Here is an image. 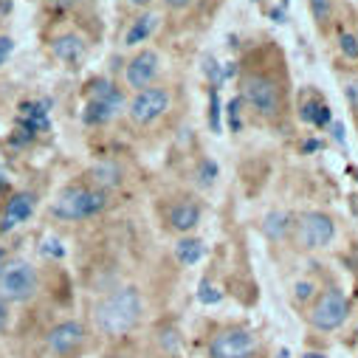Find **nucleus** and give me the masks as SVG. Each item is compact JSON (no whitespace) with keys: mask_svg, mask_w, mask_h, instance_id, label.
<instances>
[{"mask_svg":"<svg viewBox=\"0 0 358 358\" xmlns=\"http://www.w3.org/2000/svg\"><path fill=\"white\" fill-rule=\"evenodd\" d=\"M347 313H350V302H347L344 291L330 288V291H324V294L316 299V305H313V310H310V324H313L316 330L330 333V330H338V327L344 324Z\"/></svg>","mask_w":358,"mask_h":358,"instance_id":"6","label":"nucleus"},{"mask_svg":"<svg viewBox=\"0 0 358 358\" xmlns=\"http://www.w3.org/2000/svg\"><path fill=\"white\" fill-rule=\"evenodd\" d=\"M108 206V195L102 189H87V187H68L57 195L51 215L59 220H85L94 217Z\"/></svg>","mask_w":358,"mask_h":358,"instance_id":"2","label":"nucleus"},{"mask_svg":"<svg viewBox=\"0 0 358 358\" xmlns=\"http://www.w3.org/2000/svg\"><path fill=\"white\" fill-rule=\"evenodd\" d=\"M37 271L23 259L3 262L0 268V299L3 302H29L37 294Z\"/></svg>","mask_w":358,"mask_h":358,"instance_id":"3","label":"nucleus"},{"mask_svg":"<svg viewBox=\"0 0 358 358\" xmlns=\"http://www.w3.org/2000/svg\"><path fill=\"white\" fill-rule=\"evenodd\" d=\"M305 358H327V355H322V352H308Z\"/></svg>","mask_w":358,"mask_h":358,"instance_id":"40","label":"nucleus"},{"mask_svg":"<svg viewBox=\"0 0 358 358\" xmlns=\"http://www.w3.org/2000/svg\"><path fill=\"white\" fill-rule=\"evenodd\" d=\"M51 51H54L57 59L73 65V62H79V59L85 57V43H82L79 34H62V37H57V40L51 43Z\"/></svg>","mask_w":358,"mask_h":358,"instance_id":"14","label":"nucleus"},{"mask_svg":"<svg viewBox=\"0 0 358 358\" xmlns=\"http://www.w3.org/2000/svg\"><path fill=\"white\" fill-rule=\"evenodd\" d=\"M206 73L212 76V82H215V87H217V85L223 82V71H217V62H215V59H209V62H206Z\"/></svg>","mask_w":358,"mask_h":358,"instance_id":"29","label":"nucleus"},{"mask_svg":"<svg viewBox=\"0 0 358 358\" xmlns=\"http://www.w3.org/2000/svg\"><path fill=\"white\" fill-rule=\"evenodd\" d=\"M203 254H206V248L195 237H184L181 243L175 245V257H178V262H181V265H195V262L203 259Z\"/></svg>","mask_w":358,"mask_h":358,"instance_id":"17","label":"nucleus"},{"mask_svg":"<svg viewBox=\"0 0 358 358\" xmlns=\"http://www.w3.org/2000/svg\"><path fill=\"white\" fill-rule=\"evenodd\" d=\"M3 262H6V248H0V268H3Z\"/></svg>","mask_w":358,"mask_h":358,"instance_id":"39","label":"nucleus"},{"mask_svg":"<svg viewBox=\"0 0 358 358\" xmlns=\"http://www.w3.org/2000/svg\"><path fill=\"white\" fill-rule=\"evenodd\" d=\"M299 119H302V122H310V124H316V127H327V124L333 122V113H330V108L322 105V102H308V105H302Z\"/></svg>","mask_w":358,"mask_h":358,"instance_id":"19","label":"nucleus"},{"mask_svg":"<svg viewBox=\"0 0 358 358\" xmlns=\"http://www.w3.org/2000/svg\"><path fill=\"white\" fill-rule=\"evenodd\" d=\"M344 133H347V130H344V124H341V122H333V138H336L338 144L344 141Z\"/></svg>","mask_w":358,"mask_h":358,"instance_id":"32","label":"nucleus"},{"mask_svg":"<svg viewBox=\"0 0 358 358\" xmlns=\"http://www.w3.org/2000/svg\"><path fill=\"white\" fill-rule=\"evenodd\" d=\"M347 99H350L352 110H358V79H355V82H350V87H347Z\"/></svg>","mask_w":358,"mask_h":358,"instance_id":"31","label":"nucleus"},{"mask_svg":"<svg viewBox=\"0 0 358 358\" xmlns=\"http://www.w3.org/2000/svg\"><path fill=\"white\" fill-rule=\"evenodd\" d=\"M333 237H336V223L322 212H308L296 223V243L308 251L330 245Z\"/></svg>","mask_w":358,"mask_h":358,"instance_id":"7","label":"nucleus"},{"mask_svg":"<svg viewBox=\"0 0 358 358\" xmlns=\"http://www.w3.org/2000/svg\"><path fill=\"white\" fill-rule=\"evenodd\" d=\"M48 102H23L20 105V122H17V127H23V130H29L31 136H37V133H45L48 130Z\"/></svg>","mask_w":358,"mask_h":358,"instance_id":"13","label":"nucleus"},{"mask_svg":"<svg viewBox=\"0 0 358 358\" xmlns=\"http://www.w3.org/2000/svg\"><path fill=\"white\" fill-rule=\"evenodd\" d=\"M59 3H62V6H68V3H71V0H59Z\"/></svg>","mask_w":358,"mask_h":358,"instance_id":"41","label":"nucleus"},{"mask_svg":"<svg viewBox=\"0 0 358 358\" xmlns=\"http://www.w3.org/2000/svg\"><path fill=\"white\" fill-rule=\"evenodd\" d=\"M141 310H144L141 294L136 288H122V291H113L110 296H105L94 308V322H96L99 333H105V336H124L138 324Z\"/></svg>","mask_w":358,"mask_h":358,"instance_id":"1","label":"nucleus"},{"mask_svg":"<svg viewBox=\"0 0 358 358\" xmlns=\"http://www.w3.org/2000/svg\"><path fill=\"white\" fill-rule=\"evenodd\" d=\"M87 105H85V113H82V122L85 124H105L116 116V110L122 108V94L119 87L108 79H94L91 87H87Z\"/></svg>","mask_w":358,"mask_h":358,"instance_id":"4","label":"nucleus"},{"mask_svg":"<svg viewBox=\"0 0 358 358\" xmlns=\"http://www.w3.org/2000/svg\"><path fill=\"white\" fill-rule=\"evenodd\" d=\"M271 20H277V23H285V12H282V9H271Z\"/></svg>","mask_w":358,"mask_h":358,"instance_id":"36","label":"nucleus"},{"mask_svg":"<svg viewBox=\"0 0 358 358\" xmlns=\"http://www.w3.org/2000/svg\"><path fill=\"white\" fill-rule=\"evenodd\" d=\"M158 76V54L155 51H141L130 59L127 65V85L136 87V91H144V87Z\"/></svg>","mask_w":358,"mask_h":358,"instance_id":"12","label":"nucleus"},{"mask_svg":"<svg viewBox=\"0 0 358 358\" xmlns=\"http://www.w3.org/2000/svg\"><path fill=\"white\" fill-rule=\"evenodd\" d=\"M288 3H291V0H282V6H288Z\"/></svg>","mask_w":358,"mask_h":358,"instance_id":"42","label":"nucleus"},{"mask_svg":"<svg viewBox=\"0 0 358 358\" xmlns=\"http://www.w3.org/2000/svg\"><path fill=\"white\" fill-rule=\"evenodd\" d=\"M198 299H201L203 305H217V302L223 299V294H220L217 288H212L209 282H201V291H198Z\"/></svg>","mask_w":358,"mask_h":358,"instance_id":"22","label":"nucleus"},{"mask_svg":"<svg viewBox=\"0 0 358 358\" xmlns=\"http://www.w3.org/2000/svg\"><path fill=\"white\" fill-rule=\"evenodd\" d=\"M130 3H133V6H147L150 0H130Z\"/></svg>","mask_w":358,"mask_h":358,"instance_id":"38","label":"nucleus"},{"mask_svg":"<svg viewBox=\"0 0 358 358\" xmlns=\"http://www.w3.org/2000/svg\"><path fill=\"white\" fill-rule=\"evenodd\" d=\"M294 294H296V299H308V296L313 294V285H310V282H296Z\"/></svg>","mask_w":358,"mask_h":358,"instance_id":"30","label":"nucleus"},{"mask_svg":"<svg viewBox=\"0 0 358 358\" xmlns=\"http://www.w3.org/2000/svg\"><path fill=\"white\" fill-rule=\"evenodd\" d=\"M215 178H217V164L215 161H203L201 169H198V184L201 187H212Z\"/></svg>","mask_w":358,"mask_h":358,"instance_id":"21","label":"nucleus"},{"mask_svg":"<svg viewBox=\"0 0 358 358\" xmlns=\"http://www.w3.org/2000/svg\"><path fill=\"white\" fill-rule=\"evenodd\" d=\"M341 54L347 59H358V37L355 34H341Z\"/></svg>","mask_w":358,"mask_h":358,"instance_id":"23","label":"nucleus"},{"mask_svg":"<svg viewBox=\"0 0 358 358\" xmlns=\"http://www.w3.org/2000/svg\"><path fill=\"white\" fill-rule=\"evenodd\" d=\"M189 3H192V0H166V6H172V9H184Z\"/></svg>","mask_w":358,"mask_h":358,"instance_id":"34","label":"nucleus"},{"mask_svg":"<svg viewBox=\"0 0 358 358\" xmlns=\"http://www.w3.org/2000/svg\"><path fill=\"white\" fill-rule=\"evenodd\" d=\"M234 71H237V65H234V62H229V65L223 68V79H226V76H234Z\"/></svg>","mask_w":358,"mask_h":358,"instance_id":"37","label":"nucleus"},{"mask_svg":"<svg viewBox=\"0 0 358 358\" xmlns=\"http://www.w3.org/2000/svg\"><path fill=\"white\" fill-rule=\"evenodd\" d=\"M155 26H158V17H155V15H141V17L130 26L124 43H127V45H138V43H144V40L155 31Z\"/></svg>","mask_w":358,"mask_h":358,"instance_id":"18","label":"nucleus"},{"mask_svg":"<svg viewBox=\"0 0 358 358\" xmlns=\"http://www.w3.org/2000/svg\"><path fill=\"white\" fill-rule=\"evenodd\" d=\"M240 105H243V99H231L229 108H226V110H229V124H231L234 133L240 130Z\"/></svg>","mask_w":358,"mask_h":358,"instance_id":"26","label":"nucleus"},{"mask_svg":"<svg viewBox=\"0 0 358 358\" xmlns=\"http://www.w3.org/2000/svg\"><path fill=\"white\" fill-rule=\"evenodd\" d=\"M82 344H85V327L79 322H62V324L51 327V333H48V347L57 355H71Z\"/></svg>","mask_w":358,"mask_h":358,"instance_id":"10","label":"nucleus"},{"mask_svg":"<svg viewBox=\"0 0 358 358\" xmlns=\"http://www.w3.org/2000/svg\"><path fill=\"white\" fill-rule=\"evenodd\" d=\"M94 175H96V181H99L102 187H116V184L122 181V169L113 166V164H102V166H96Z\"/></svg>","mask_w":358,"mask_h":358,"instance_id":"20","label":"nucleus"},{"mask_svg":"<svg viewBox=\"0 0 358 358\" xmlns=\"http://www.w3.org/2000/svg\"><path fill=\"white\" fill-rule=\"evenodd\" d=\"M302 150H305V152H316V150H322V141H305Z\"/></svg>","mask_w":358,"mask_h":358,"instance_id":"35","label":"nucleus"},{"mask_svg":"<svg viewBox=\"0 0 358 358\" xmlns=\"http://www.w3.org/2000/svg\"><path fill=\"white\" fill-rule=\"evenodd\" d=\"M34 195L31 192H17L12 201H6L3 212H0V231H12L15 226L26 223L34 215Z\"/></svg>","mask_w":358,"mask_h":358,"instance_id":"11","label":"nucleus"},{"mask_svg":"<svg viewBox=\"0 0 358 358\" xmlns=\"http://www.w3.org/2000/svg\"><path fill=\"white\" fill-rule=\"evenodd\" d=\"M254 352H257V338L243 327L223 330L209 344L212 358H254Z\"/></svg>","mask_w":358,"mask_h":358,"instance_id":"8","label":"nucleus"},{"mask_svg":"<svg viewBox=\"0 0 358 358\" xmlns=\"http://www.w3.org/2000/svg\"><path fill=\"white\" fill-rule=\"evenodd\" d=\"M169 105V94L164 87H144L138 96L130 102V119L138 124H152Z\"/></svg>","mask_w":358,"mask_h":358,"instance_id":"9","label":"nucleus"},{"mask_svg":"<svg viewBox=\"0 0 358 358\" xmlns=\"http://www.w3.org/2000/svg\"><path fill=\"white\" fill-rule=\"evenodd\" d=\"M291 217L285 212H268L265 220H262V231L268 240H282L288 231H291Z\"/></svg>","mask_w":358,"mask_h":358,"instance_id":"16","label":"nucleus"},{"mask_svg":"<svg viewBox=\"0 0 358 358\" xmlns=\"http://www.w3.org/2000/svg\"><path fill=\"white\" fill-rule=\"evenodd\" d=\"M209 122L212 130L220 133V96H217V87H212V108H209Z\"/></svg>","mask_w":358,"mask_h":358,"instance_id":"24","label":"nucleus"},{"mask_svg":"<svg viewBox=\"0 0 358 358\" xmlns=\"http://www.w3.org/2000/svg\"><path fill=\"white\" fill-rule=\"evenodd\" d=\"M243 102H248L262 116H277L280 113V87L271 76L248 73L243 79Z\"/></svg>","mask_w":358,"mask_h":358,"instance_id":"5","label":"nucleus"},{"mask_svg":"<svg viewBox=\"0 0 358 358\" xmlns=\"http://www.w3.org/2000/svg\"><path fill=\"white\" fill-rule=\"evenodd\" d=\"M201 220V209L195 203H178L172 212H169V223L175 231H192Z\"/></svg>","mask_w":358,"mask_h":358,"instance_id":"15","label":"nucleus"},{"mask_svg":"<svg viewBox=\"0 0 358 358\" xmlns=\"http://www.w3.org/2000/svg\"><path fill=\"white\" fill-rule=\"evenodd\" d=\"M43 254H48V257H65V245L59 243V240H54V237H48L45 243H43Z\"/></svg>","mask_w":358,"mask_h":358,"instance_id":"27","label":"nucleus"},{"mask_svg":"<svg viewBox=\"0 0 358 358\" xmlns=\"http://www.w3.org/2000/svg\"><path fill=\"white\" fill-rule=\"evenodd\" d=\"M6 319H9V308H6V302L0 299V330L6 327Z\"/></svg>","mask_w":358,"mask_h":358,"instance_id":"33","label":"nucleus"},{"mask_svg":"<svg viewBox=\"0 0 358 358\" xmlns=\"http://www.w3.org/2000/svg\"><path fill=\"white\" fill-rule=\"evenodd\" d=\"M15 51V40L12 37H0V65H3Z\"/></svg>","mask_w":358,"mask_h":358,"instance_id":"28","label":"nucleus"},{"mask_svg":"<svg viewBox=\"0 0 358 358\" xmlns=\"http://www.w3.org/2000/svg\"><path fill=\"white\" fill-rule=\"evenodd\" d=\"M310 12H313V17L319 23L327 20L330 17V0H310Z\"/></svg>","mask_w":358,"mask_h":358,"instance_id":"25","label":"nucleus"}]
</instances>
